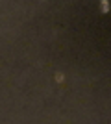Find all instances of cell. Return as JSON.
I'll return each instance as SVG.
<instances>
[{"label":"cell","instance_id":"cell-1","mask_svg":"<svg viewBox=\"0 0 111 124\" xmlns=\"http://www.w3.org/2000/svg\"><path fill=\"white\" fill-rule=\"evenodd\" d=\"M102 2V11H104V13H107V11H109V6H107V0H100Z\"/></svg>","mask_w":111,"mask_h":124},{"label":"cell","instance_id":"cell-2","mask_svg":"<svg viewBox=\"0 0 111 124\" xmlns=\"http://www.w3.org/2000/svg\"><path fill=\"white\" fill-rule=\"evenodd\" d=\"M56 80H58V82H63V74H61V72H56Z\"/></svg>","mask_w":111,"mask_h":124}]
</instances>
